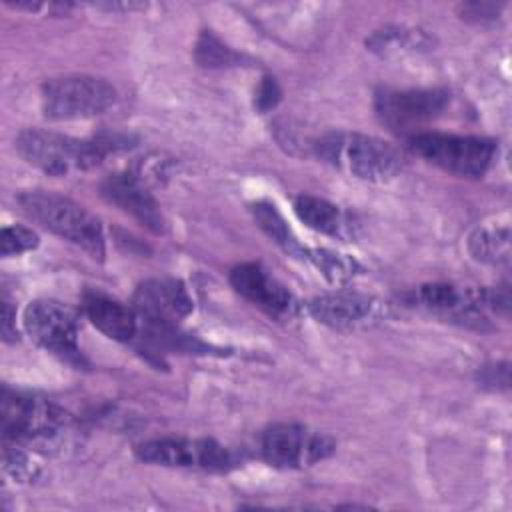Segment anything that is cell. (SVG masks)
I'll list each match as a JSON object with an SVG mask.
<instances>
[{
	"label": "cell",
	"instance_id": "6da1fadb",
	"mask_svg": "<svg viewBox=\"0 0 512 512\" xmlns=\"http://www.w3.org/2000/svg\"><path fill=\"white\" fill-rule=\"evenodd\" d=\"M20 208L52 234L80 246L94 260L104 258L100 220L74 200L46 190H28L18 196Z\"/></svg>",
	"mask_w": 512,
	"mask_h": 512
},
{
	"label": "cell",
	"instance_id": "7a4b0ae2",
	"mask_svg": "<svg viewBox=\"0 0 512 512\" xmlns=\"http://www.w3.org/2000/svg\"><path fill=\"white\" fill-rule=\"evenodd\" d=\"M316 154L334 168L366 180L388 182L402 170V154L388 142L358 134L330 132L316 142Z\"/></svg>",
	"mask_w": 512,
	"mask_h": 512
},
{
	"label": "cell",
	"instance_id": "3957f363",
	"mask_svg": "<svg viewBox=\"0 0 512 512\" xmlns=\"http://www.w3.org/2000/svg\"><path fill=\"white\" fill-rule=\"evenodd\" d=\"M114 140H78L52 130L26 128L16 136L18 154L34 168L64 176L74 170H88L102 162L106 152L114 148Z\"/></svg>",
	"mask_w": 512,
	"mask_h": 512
},
{
	"label": "cell",
	"instance_id": "277c9868",
	"mask_svg": "<svg viewBox=\"0 0 512 512\" xmlns=\"http://www.w3.org/2000/svg\"><path fill=\"white\" fill-rule=\"evenodd\" d=\"M2 436L10 444H30L36 448L54 446L70 424L68 414L50 400L10 392H2Z\"/></svg>",
	"mask_w": 512,
	"mask_h": 512
},
{
	"label": "cell",
	"instance_id": "5b68a950",
	"mask_svg": "<svg viewBox=\"0 0 512 512\" xmlns=\"http://www.w3.org/2000/svg\"><path fill=\"white\" fill-rule=\"evenodd\" d=\"M114 102V86L96 76H60L42 86V112L48 120L92 118L104 114Z\"/></svg>",
	"mask_w": 512,
	"mask_h": 512
},
{
	"label": "cell",
	"instance_id": "8992f818",
	"mask_svg": "<svg viewBox=\"0 0 512 512\" xmlns=\"http://www.w3.org/2000/svg\"><path fill=\"white\" fill-rule=\"evenodd\" d=\"M412 150L430 164L456 176H482L492 160L496 146L476 136H456L440 132H416L410 136Z\"/></svg>",
	"mask_w": 512,
	"mask_h": 512
},
{
	"label": "cell",
	"instance_id": "52a82bcc",
	"mask_svg": "<svg viewBox=\"0 0 512 512\" xmlns=\"http://www.w3.org/2000/svg\"><path fill=\"white\" fill-rule=\"evenodd\" d=\"M136 456L148 464L212 472H224L236 464V456L210 438H154L138 444Z\"/></svg>",
	"mask_w": 512,
	"mask_h": 512
},
{
	"label": "cell",
	"instance_id": "ba28073f",
	"mask_svg": "<svg viewBox=\"0 0 512 512\" xmlns=\"http://www.w3.org/2000/svg\"><path fill=\"white\" fill-rule=\"evenodd\" d=\"M26 334L44 350L68 362H82L78 348L76 314L54 300H34L26 306L22 316Z\"/></svg>",
	"mask_w": 512,
	"mask_h": 512
},
{
	"label": "cell",
	"instance_id": "9c48e42d",
	"mask_svg": "<svg viewBox=\"0 0 512 512\" xmlns=\"http://www.w3.org/2000/svg\"><path fill=\"white\" fill-rule=\"evenodd\" d=\"M336 444L330 436L300 424H274L260 440L262 456L276 468H304L328 458Z\"/></svg>",
	"mask_w": 512,
	"mask_h": 512
},
{
	"label": "cell",
	"instance_id": "30bf717a",
	"mask_svg": "<svg viewBox=\"0 0 512 512\" xmlns=\"http://www.w3.org/2000/svg\"><path fill=\"white\" fill-rule=\"evenodd\" d=\"M448 102L442 90H384L376 96L378 118L394 132H414L438 116Z\"/></svg>",
	"mask_w": 512,
	"mask_h": 512
},
{
	"label": "cell",
	"instance_id": "8fae6325",
	"mask_svg": "<svg viewBox=\"0 0 512 512\" xmlns=\"http://www.w3.org/2000/svg\"><path fill=\"white\" fill-rule=\"evenodd\" d=\"M134 310L148 324L174 326L190 314L192 298L180 280L152 278L136 288Z\"/></svg>",
	"mask_w": 512,
	"mask_h": 512
},
{
	"label": "cell",
	"instance_id": "7c38bea8",
	"mask_svg": "<svg viewBox=\"0 0 512 512\" xmlns=\"http://www.w3.org/2000/svg\"><path fill=\"white\" fill-rule=\"evenodd\" d=\"M230 284L240 296L270 316L290 318L296 312V300L290 290L272 278L260 264H238L230 272Z\"/></svg>",
	"mask_w": 512,
	"mask_h": 512
},
{
	"label": "cell",
	"instance_id": "4fadbf2b",
	"mask_svg": "<svg viewBox=\"0 0 512 512\" xmlns=\"http://www.w3.org/2000/svg\"><path fill=\"white\" fill-rule=\"evenodd\" d=\"M102 196L120 210L134 216L148 230L156 234L164 232L166 222L160 212V206L138 174H110L102 182Z\"/></svg>",
	"mask_w": 512,
	"mask_h": 512
},
{
	"label": "cell",
	"instance_id": "5bb4252c",
	"mask_svg": "<svg viewBox=\"0 0 512 512\" xmlns=\"http://www.w3.org/2000/svg\"><path fill=\"white\" fill-rule=\"evenodd\" d=\"M380 312L378 302L358 292H332L322 294L310 302V314L338 330H350L376 320Z\"/></svg>",
	"mask_w": 512,
	"mask_h": 512
},
{
	"label": "cell",
	"instance_id": "9a60e30c",
	"mask_svg": "<svg viewBox=\"0 0 512 512\" xmlns=\"http://www.w3.org/2000/svg\"><path fill=\"white\" fill-rule=\"evenodd\" d=\"M84 314L96 326L104 336L118 340V342H128L136 336L138 332V314L136 310L124 306L122 302L90 292L84 296Z\"/></svg>",
	"mask_w": 512,
	"mask_h": 512
},
{
	"label": "cell",
	"instance_id": "2e32d148",
	"mask_svg": "<svg viewBox=\"0 0 512 512\" xmlns=\"http://www.w3.org/2000/svg\"><path fill=\"white\" fill-rule=\"evenodd\" d=\"M294 212L308 228L320 234L342 238L344 232L348 230V224L338 206L330 204L324 198L302 194L294 200Z\"/></svg>",
	"mask_w": 512,
	"mask_h": 512
},
{
	"label": "cell",
	"instance_id": "e0dca14e",
	"mask_svg": "<svg viewBox=\"0 0 512 512\" xmlns=\"http://www.w3.org/2000/svg\"><path fill=\"white\" fill-rule=\"evenodd\" d=\"M470 254L486 264H506L510 260V230L508 226H482L468 238Z\"/></svg>",
	"mask_w": 512,
	"mask_h": 512
},
{
	"label": "cell",
	"instance_id": "ac0fdd59",
	"mask_svg": "<svg viewBox=\"0 0 512 512\" xmlns=\"http://www.w3.org/2000/svg\"><path fill=\"white\" fill-rule=\"evenodd\" d=\"M252 214L256 224L264 230V234L268 238H272L276 244H280L284 250L288 252H306L304 248H300V244L296 242L294 234L290 232L286 220L282 218V214L276 210L274 204L270 202H256L252 206Z\"/></svg>",
	"mask_w": 512,
	"mask_h": 512
},
{
	"label": "cell",
	"instance_id": "d6986e66",
	"mask_svg": "<svg viewBox=\"0 0 512 512\" xmlns=\"http://www.w3.org/2000/svg\"><path fill=\"white\" fill-rule=\"evenodd\" d=\"M314 266L332 282V284H342L348 278H352L356 262L344 254L332 252V250H324V248H316L310 252H304Z\"/></svg>",
	"mask_w": 512,
	"mask_h": 512
},
{
	"label": "cell",
	"instance_id": "ffe728a7",
	"mask_svg": "<svg viewBox=\"0 0 512 512\" xmlns=\"http://www.w3.org/2000/svg\"><path fill=\"white\" fill-rule=\"evenodd\" d=\"M196 60H198V64L208 66V68H224V66L238 64L240 56L232 48L224 46L212 32L206 30L198 38Z\"/></svg>",
	"mask_w": 512,
	"mask_h": 512
},
{
	"label": "cell",
	"instance_id": "44dd1931",
	"mask_svg": "<svg viewBox=\"0 0 512 512\" xmlns=\"http://www.w3.org/2000/svg\"><path fill=\"white\" fill-rule=\"evenodd\" d=\"M38 246V236L24 226H4L0 232V254L4 258L28 252Z\"/></svg>",
	"mask_w": 512,
	"mask_h": 512
},
{
	"label": "cell",
	"instance_id": "7402d4cb",
	"mask_svg": "<svg viewBox=\"0 0 512 512\" xmlns=\"http://www.w3.org/2000/svg\"><path fill=\"white\" fill-rule=\"evenodd\" d=\"M4 470L12 474L18 482L32 480L36 476L34 464H30V458L18 448V444L4 442Z\"/></svg>",
	"mask_w": 512,
	"mask_h": 512
},
{
	"label": "cell",
	"instance_id": "603a6c76",
	"mask_svg": "<svg viewBox=\"0 0 512 512\" xmlns=\"http://www.w3.org/2000/svg\"><path fill=\"white\" fill-rule=\"evenodd\" d=\"M280 100V88L276 84L274 78H264L258 92H256V106L262 112H268L270 108H274Z\"/></svg>",
	"mask_w": 512,
	"mask_h": 512
},
{
	"label": "cell",
	"instance_id": "cb8c5ba5",
	"mask_svg": "<svg viewBox=\"0 0 512 512\" xmlns=\"http://www.w3.org/2000/svg\"><path fill=\"white\" fill-rule=\"evenodd\" d=\"M464 18H474V20H484V18H494L498 14V6L492 2H472L462 6Z\"/></svg>",
	"mask_w": 512,
	"mask_h": 512
},
{
	"label": "cell",
	"instance_id": "d4e9b609",
	"mask_svg": "<svg viewBox=\"0 0 512 512\" xmlns=\"http://www.w3.org/2000/svg\"><path fill=\"white\" fill-rule=\"evenodd\" d=\"M2 336L6 342L16 340V310L10 306V302H2Z\"/></svg>",
	"mask_w": 512,
	"mask_h": 512
}]
</instances>
